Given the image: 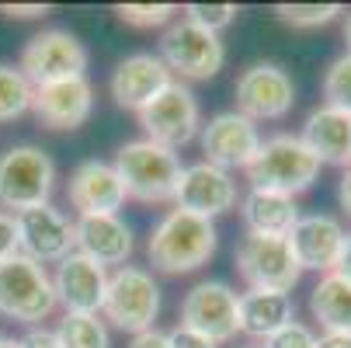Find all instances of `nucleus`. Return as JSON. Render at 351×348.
I'll return each mask as SVG.
<instances>
[{"label": "nucleus", "mask_w": 351, "mask_h": 348, "mask_svg": "<svg viewBox=\"0 0 351 348\" xmlns=\"http://www.w3.org/2000/svg\"><path fill=\"white\" fill-rule=\"evenodd\" d=\"M146 255H149V265L167 275L195 272L216 255V227L213 220H202L195 213L171 209L149 233Z\"/></svg>", "instance_id": "f257e3e1"}, {"label": "nucleus", "mask_w": 351, "mask_h": 348, "mask_svg": "<svg viewBox=\"0 0 351 348\" xmlns=\"http://www.w3.org/2000/svg\"><path fill=\"white\" fill-rule=\"evenodd\" d=\"M125 185V195L139 202H174L181 181V157L154 139H132L115 154L112 164Z\"/></svg>", "instance_id": "f03ea898"}, {"label": "nucleus", "mask_w": 351, "mask_h": 348, "mask_svg": "<svg viewBox=\"0 0 351 348\" xmlns=\"http://www.w3.org/2000/svg\"><path fill=\"white\" fill-rule=\"evenodd\" d=\"M320 161L310 154V146L299 136H271L261 143L258 157L247 164V178L250 188L261 192H278L295 198L299 192H306L317 178H320Z\"/></svg>", "instance_id": "7ed1b4c3"}, {"label": "nucleus", "mask_w": 351, "mask_h": 348, "mask_svg": "<svg viewBox=\"0 0 351 348\" xmlns=\"http://www.w3.org/2000/svg\"><path fill=\"white\" fill-rule=\"evenodd\" d=\"M56 310V289L45 268L21 251L0 262V317L18 324H38Z\"/></svg>", "instance_id": "20e7f679"}, {"label": "nucleus", "mask_w": 351, "mask_h": 348, "mask_svg": "<svg viewBox=\"0 0 351 348\" xmlns=\"http://www.w3.org/2000/svg\"><path fill=\"white\" fill-rule=\"evenodd\" d=\"M56 185V164L38 146H11L0 154V206L4 209H35L49 206Z\"/></svg>", "instance_id": "39448f33"}, {"label": "nucleus", "mask_w": 351, "mask_h": 348, "mask_svg": "<svg viewBox=\"0 0 351 348\" xmlns=\"http://www.w3.org/2000/svg\"><path fill=\"white\" fill-rule=\"evenodd\" d=\"M105 317L132 334H143L157 324L160 314V286L154 282L146 268L122 265L115 275H108V292H105Z\"/></svg>", "instance_id": "423d86ee"}, {"label": "nucleus", "mask_w": 351, "mask_h": 348, "mask_svg": "<svg viewBox=\"0 0 351 348\" xmlns=\"http://www.w3.org/2000/svg\"><path fill=\"white\" fill-rule=\"evenodd\" d=\"M160 60L171 73H181L184 80H209L226 63V45L219 35L181 18L160 35Z\"/></svg>", "instance_id": "0eeeda50"}, {"label": "nucleus", "mask_w": 351, "mask_h": 348, "mask_svg": "<svg viewBox=\"0 0 351 348\" xmlns=\"http://www.w3.org/2000/svg\"><path fill=\"white\" fill-rule=\"evenodd\" d=\"M237 272L250 289H271V292H289L303 275L289 237H261V233H247L240 240Z\"/></svg>", "instance_id": "6e6552de"}, {"label": "nucleus", "mask_w": 351, "mask_h": 348, "mask_svg": "<svg viewBox=\"0 0 351 348\" xmlns=\"http://www.w3.org/2000/svg\"><path fill=\"white\" fill-rule=\"evenodd\" d=\"M18 70L25 73V80L32 87L70 80V77H84V70H87V49L66 28H45V32H38L25 45Z\"/></svg>", "instance_id": "1a4fd4ad"}, {"label": "nucleus", "mask_w": 351, "mask_h": 348, "mask_svg": "<svg viewBox=\"0 0 351 348\" xmlns=\"http://www.w3.org/2000/svg\"><path fill=\"white\" fill-rule=\"evenodd\" d=\"M237 112L250 122H268V119H282L289 115V108L295 105V84L292 77L275 67V63H254L237 77Z\"/></svg>", "instance_id": "9d476101"}, {"label": "nucleus", "mask_w": 351, "mask_h": 348, "mask_svg": "<svg viewBox=\"0 0 351 348\" xmlns=\"http://www.w3.org/2000/svg\"><path fill=\"white\" fill-rule=\"evenodd\" d=\"M181 327L202 334L216 345L237 338L240 331V307L237 292L226 282H198L184 292L181 303Z\"/></svg>", "instance_id": "9b49d317"}, {"label": "nucleus", "mask_w": 351, "mask_h": 348, "mask_svg": "<svg viewBox=\"0 0 351 348\" xmlns=\"http://www.w3.org/2000/svg\"><path fill=\"white\" fill-rule=\"evenodd\" d=\"M139 126L146 129V139L167 146V150H178V146L191 143L195 132H198V102H195V94L184 84L171 80L154 102L139 112Z\"/></svg>", "instance_id": "f8f14e48"}, {"label": "nucleus", "mask_w": 351, "mask_h": 348, "mask_svg": "<svg viewBox=\"0 0 351 348\" xmlns=\"http://www.w3.org/2000/svg\"><path fill=\"white\" fill-rule=\"evenodd\" d=\"M14 227H18V251L32 262H38L42 268L49 262H63L66 255H73V223L53 209V206H35V209H21L14 213Z\"/></svg>", "instance_id": "ddd939ff"}, {"label": "nucleus", "mask_w": 351, "mask_h": 348, "mask_svg": "<svg viewBox=\"0 0 351 348\" xmlns=\"http://www.w3.org/2000/svg\"><path fill=\"white\" fill-rule=\"evenodd\" d=\"M258 150H261V132L240 112H219L202 129V154H206V164H213V167H223V171L243 167L247 171V164L258 157Z\"/></svg>", "instance_id": "4468645a"}, {"label": "nucleus", "mask_w": 351, "mask_h": 348, "mask_svg": "<svg viewBox=\"0 0 351 348\" xmlns=\"http://www.w3.org/2000/svg\"><path fill=\"white\" fill-rule=\"evenodd\" d=\"M32 112L45 129H80L94 112V87L87 77L42 84L32 91Z\"/></svg>", "instance_id": "2eb2a0df"}, {"label": "nucleus", "mask_w": 351, "mask_h": 348, "mask_svg": "<svg viewBox=\"0 0 351 348\" xmlns=\"http://www.w3.org/2000/svg\"><path fill=\"white\" fill-rule=\"evenodd\" d=\"M344 240H348L344 227L334 216H327V213L299 216V223L289 233V244H292V255H295L299 268L303 272H320V275L337 272Z\"/></svg>", "instance_id": "dca6fc26"}, {"label": "nucleus", "mask_w": 351, "mask_h": 348, "mask_svg": "<svg viewBox=\"0 0 351 348\" xmlns=\"http://www.w3.org/2000/svg\"><path fill=\"white\" fill-rule=\"evenodd\" d=\"M174 202L184 213H195L202 220L223 216L237 206V181L230 178V171L213 167V164H191L181 171L178 192H174Z\"/></svg>", "instance_id": "f3484780"}, {"label": "nucleus", "mask_w": 351, "mask_h": 348, "mask_svg": "<svg viewBox=\"0 0 351 348\" xmlns=\"http://www.w3.org/2000/svg\"><path fill=\"white\" fill-rule=\"evenodd\" d=\"M53 289H56V303H63L66 314H97L105 307L108 272L94 258L73 251L60 262L53 275Z\"/></svg>", "instance_id": "a211bd4d"}, {"label": "nucleus", "mask_w": 351, "mask_h": 348, "mask_svg": "<svg viewBox=\"0 0 351 348\" xmlns=\"http://www.w3.org/2000/svg\"><path fill=\"white\" fill-rule=\"evenodd\" d=\"M66 195L80 216H119L122 202L129 198L119 171L105 161H84L70 174Z\"/></svg>", "instance_id": "6ab92c4d"}, {"label": "nucleus", "mask_w": 351, "mask_h": 348, "mask_svg": "<svg viewBox=\"0 0 351 348\" xmlns=\"http://www.w3.org/2000/svg\"><path fill=\"white\" fill-rule=\"evenodd\" d=\"M171 84V70L154 53H132L112 73V97L119 108L143 112L154 97Z\"/></svg>", "instance_id": "aec40b11"}, {"label": "nucleus", "mask_w": 351, "mask_h": 348, "mask_svg": "<svg viewBox=\"0 0 351 348\" xmlns=\"http://www.w3.org/2000/svg\"><path fill=\"white\" fill-rule=\"evenodd\" d=\"M73 244L97 265H125L132 255V230L119 216H80L73 223Z\"/></svg>", "instance_id": "412c9836"}, {"label": "nucleus", "mask_w": 351, "mask_h": 348, "mask_svg": "<svg viewBox=\"0 0 351 348\" xmlns=\"http://www.w3.org/2000/svg\"><path fill=\"white\" fill-rule=\"evenodd\" d=\"M303 139L310 146V154L320 164H337L348 167L351 164V115L330 105H320L306 115L303 122Z\"/></svg>", "instance_id": "4be33fe9"}, {"label": "nucleus", "mask_w": 351, "mask_h": 348, "mask_svg": "<svg viewBox=\"0 0 351 348\" xmlns=\"http://www.w3.org/2000/svg\"><path fill=\"white\" fill-rule=\"evenodd\" d=\"M237 307H240V331L250 338H265V341L295 321V307H292L289 292L247 289L237 296Z\"/></svg>", "instance_id": "5701e85b"}, {"label": "nucleus", "mask_w": 351, "mask_h": 348, "mask_svg": "<svg viewBox=\"0 0 351 348\" xmlns=\"http://www.w3.org/2000/svg\"><path fill=\"white\" fill-rule=\"evenodd\" d=\"M240 213H243L247 233H261V237H289L292 227L299 223L295 198L278 195V192H261V188H250L243 195Z\"/></svg>", "instance_id": "b1692460"}, {"label": "nucleus", "mask_w": 351, "mask_h": 348, "mask_svg": "<svg viewBox=\"0 0 351 348\" xmlns=\"http://www.w3.org/2000/svg\"><path fill=\"white\" fill-rule=\"evenodd\" d=\"M310 314L330 334H351V282L337 272L320 275L310 292Z\"/></svg>", "instance_id": "393cba45"}, {"label": "nucleus", "mask_w": 351, "mask_h": 348, "mask_svg": "<svg viewBox=\"0 0 351 348\" xmlns=\"http://www.w3.org/2000/svg\"><path fill=\"white\" fill-rule=\"evenodd\" d=\"M63 348H108V327L97 314H66L56 327Z\"/></svg>", "instance_id": "a878e982"}, {"label": "nucleus", "mask_w": 351, "mask_h": 348, "mask_svg": "<svg viewBox=\"0 0 351 348\" xmlns=\"http://www.w3.org/2000/svg\"><path fill=\"white\" fill-rule=\"evenodd\" d=\"M32 84L18 67L0 63V122H11L32 108Z\"/></svg>", "instance_id": "bb28decb"}, {"label": "nucleus", "mask_w": 351, "mask_h": 348, "mask_svg": "<svg viewBox=\"0 0 351 348\" xmlns=\"http://www.w3.org/2000/svg\"><path fill=\"white\" fill-rule=\"evenodd\" d=\"M324 97L330 108H341L351 115V53L337 56L324 73Z\"/></svg>", "instance_id": "cd10ccee"}, {"label": "nucleus", "mask_w": 351, "mask_h": 348, "mask_svg": "<svg viewBox=\"0 0 351 348\" xmlns=\"http://www.w3.org/2000/svg\"><path fill=\"white\" fill-rule=\"evenodd\" d=\"M337 14H341L337 4H278L275 8V18L292 28H320V25L334 21Z\"/></svg>", "instance_id": "c85d7f7f"}, {"label": "nucleus", "mask_w": 351, "mask_h": 348, "mask_svg": "<svg viewBox=\"0 0 351 348\" xmlns=\"http://www.w3.org/2000/svg\"><path fill=\"white\" fill-rule=\"evenodd\" d=\"M115 14H119V21H125L132 28H160V25H171L178 8L174 4H119Z\"/></svg>", "instance_id": "c756f323"}, {"label": "nucleus", "mask_w": 351, "mask_h": 348, "mask_svg": "<svg viewBox=\"0 0 351 348\" xmlns=\"http://www.w3.org/2000/svg\"><path fill=\"white\" fill-rule=\"evenodd\" d=\"M237 4H188L184 8V21L198 25V28H206L213 35H219L223 28H230L237 21Z\"/></svg>", "instance_id": "7c9ffc66"}, {"label": "nucleus", "mask_w": 351, "mask_h": 348, "mask_svg": "<svg viewBox=\"0 0 351 348\" xmlns=\"http://www.w3.org/2000/svg\"><path fill=\"white\" fill-rule=\"evenodd\" d=\"M265 348H317V334H313L306 324L292 321V324H285L282 331H275V334L265 341Z\"/></svg>", "instance_id": "2f4dec72"}, {"label": "nucleus", "mask_w": 351, "mask_h": 348, "mask_svg": "<svg viewBox=\"0 0 351 348\" xmlns=\"http://www.w3.org/2000/svg\"><path fill=\"white\" fill-rule=\"evenodd\" d=\"M18 255V227H14V213L0 209V262H8Z\"/></svg>", "instance_id": "473e14b6"}, {"label": "nucleus", "mask_w": 351, "mask_h": 348, "mask_svg": "<svg viewBox=\"0 0 351 348\" xmlns=\"http://www.w3.org/2000/svg\"><path fill=\"white\" fill-rule=\"evenodd\" d=\"M167 338H171V348H216V341L195 334V331H188V327H174Z\"/></svg>", "instance_id": "72a5a7b5"}, {"label": "nucleus", "mask_w": 351, "mask_h": 348, "mask_svg": "<svg viewBox=\"0 0 351 348\" xmlns=\"http://www.w3.org/2000/svg\"><path fill=\"white\" fill-rule=\"evenodd\" d=\"M21 348H63L56 331H45V327H32L25 338H21Z\"/></svg>", "instance_id": "f704fd0d"}, {"label": "nucleus", "mask_w": 351, "mask_h": 348, "mask_svg": "<svg viewBox=\"0 0 351 348\" xmlns=\"http://www.w3.org/2000/svg\"><path fill=\"white\" fill-rule=\"evenodd\" d=\"M129 348H171V338L164 331H157V327H149L143 334H132Z\"/></svg>", "instance_id": "c9c22d12"}, {"label": "nucleus", "mask_w": 351, "mask_h": 348, "mask_svg": "<svg viewBox=\"0 0 351 348\" xmlns=\"http://www.w3.org/2000/svg\"><path fill=\"white\" fill-rule=\"evenodd\" d=\"M0 14H8V18H45L49 8L45 4H0Z\"/></svg>", "instance_id": "e433bc0d"}, {"label": "nucleus", "mask_w": 351, "mask_h": 348, "mask_svg": "<svg viewBox=\"0 0 351 348\" xmlns=\"http://www.w3.org/2000/svg\"><path fill=\"white\" fill-rule=\"evenodd\" d=\"M337 198H341V209L351 216V164L344 167V174H341V185H337Z\"/></svg>", "instance_id": "4c0bfd02"}, {"label": "nucleus", "mask_w": 351, "mask_h": 348, "mask_svg": "<svg viewBox=\"0 0 351 348\" xmlns=\"http://www.w3.org/2000/svg\"><path fill=\"white\" fill-rule=\"evenodd\" d=\"M317 348H351V334H330V331H324L317 338Z\"/></svg>", "instance_id": "58836bf2"}, {"label": "nucleus", "mask_w": 351, "mask_h": 348, "mask_svg": "<svg viewBox=\"0 0 351 348\" xmlns=\"http://www.w3.org/2000/svg\"><path fill=\"white\" fill-rule=\"evenodd\" d=\"M337 275H344L351 282V233L344 240V251H341V262H337Z\"/></svg>", "instance_id": "ea45409f"}, {"label": "nucleus", "mask_w": 351, "mask_h": 348, "mask_svg": "<svg viewBox=\"0 0 351 348\" xmlns=\"http://www.w3.org/2000/svg\"><path fill=\"white\" fill-rule=\"evenodd\" d=\"M344 45H348V53H351V11L344 18Z\"/></svg>", "instance_id": "a19ab883"}, {"label": "nucleus", "mask_w": 351, "mask_h": 348, "mask_svg": "<svg viewBox=\"0 0 351 348\" xmlns=\"http://www.w3.org/2000/svg\"><path fill=\"white\" fill-rule=\"evenodd\" d=\"M0 348H21V341H14V338H0Z\"/></svg>", "instance_id": "79ce46f5"}, {"label": "nucleus", "mask_w": 351, "mask_h": 348, "mask_svg": "<svg viewBox=\"0 0 351 348\" xmlns=\"http://www.w3.org/2000/svg\"><path fill=\"white\" fill-rule=\"evenodd\" d=\"M250 348H265V345H250Z\"/></svg>", "instance_id": "37998d69"}]
</instances>
